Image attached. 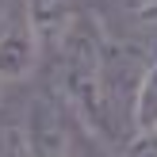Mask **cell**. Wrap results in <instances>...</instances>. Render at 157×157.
Here are the masks:
<instances>
[{"label": "cell", "instance_id": "cell-5", "mask_svg": "<svg viewBox=\"0 0 157 157\" xmlns=\"http://www.w3.org/2000/svg\"><path fill=\"white\" fill-rule=\"evenodd\" d=\"M119 157H157V134H153V130H146V134H130L127 142H123Z\"/></svg>", "mask_w": 157, "mask_h": 157}, {"label": "cell", "instance_id": "cell-7", "mask_svg": "<svg viewBox=\"0 0 157 157\" xmlns=\"http://www.w3.org/2000/svg\"><path fill=\"white\" fill-rule=\"evenodd\" d=\"M4 8H8V0H0V12H4Z\"/></svg>", "mask_w": 157, "mask_h": 157}, {"label": "cell", "instance_id": "cell-9", "mask_svg": "<svg viewBox=\"0 0 157 157\" xmlns=\"http://www.w3.org/2000/svg\"><path fill=\"white\" fill-rule=\"evenodd\" d=\"M84 4H88V0H84Z\"/></svg>", "mask_w": 157, "mask_h": 157}, {"label": "cell", "instance_id": "cell-3", "mask_svg": "<svg viewBox=\"0 0 157 157\" xmlns=\"http://www.w3.org/2000/svg\"><path fill=\"white\" fill-rule=\"evenodd\" d=\"M104 31L123 42L153 46L157 38V0H88Z\"/></svg>", "mask_w": 157, "mask_h": 157}, {"label": "cell", "instance_id": "cell-2", "mask_svg": "<svg viewBox=\"0 0 157 157\" xmlns=\"http://www.w3.org/2000/svg\"><path fill=\"white\" fill-rule=\"evenodd\" d=\"M42 69V38L27 12V0H8L0 12V88L27 84Z\"/></svg>", "mask_w": 157, "mask_h": 157}, {"label": "cell", "instance_id": "cell-6", "mask_svg": "<svg viewBox=\"0 0 157 157\" xmlns=\"http://www.w3.org/2000/svg\"><path fill=\"white\" fill-rule=\"evenodd\" d=\"M0 157H27L19 142V127L8 119H0Z\"/></svg>", "mask_w": 157, "mask_h": 157}, {"label": "cell", "instance_id": "cell-8", "mask_svg": "<svg viewBox=\"0 0 157 157\" xmlns=\"http://www.w3.org/2000/svg\"><path fill=\"white\" fill-rule=\"evenodd\" d=\"M153 134H157V127H153Z\"/></svg>", "mask_w": 157, "mask_h": 157}, {"label": "cell", "instance_id": "cell-4", "mask_svg": "<svg viewBox=\"0 0 157 157\" xmlns=\"http://www.w3.org/2000/svg\"><path fill=\"white\" fill-rule=\"evenodd\" d=\"M157 127V38L150 46V58H146V69L138 77L134 100H130V130L134 134H146V130Z\"/></svg>", "mask_w": 157, "mask_h": 157}, {"label": "cell", "instance_id": "cell-1", "mask_svg": "<svg viewBox=\"0 0 157 157\" xmlns=\"http://www.w3.org/2000/svg\"><path fill=\"white\" fill-rule=\"evenodd\" d=\"M19 127V142L27 157H77V123L65 111L50 84L31 88V96L23 100V111L15 119Z\"/></svg>", "mask_w": 157, "mask_h": 157}]
</instances>
